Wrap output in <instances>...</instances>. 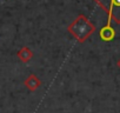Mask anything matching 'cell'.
Wrapping results in <instances>:
<instances>
[{"label":"cell","instance_id":"cell-2","mask_svg":"<svg viewBox=\"0 0 120 113\" xmlns=\"http://www.w3.org/2000/svg\"><path fill=\"white\" fill-rule=\"evenodd\" d=\"M108 14L109 19L116 25H120V0H94Z\"/></svg>","mask_w":120,"mask_h":113},{"label":"cell","instance_id":"cell-4","mask_svg":"<svg viewBox=\"0 0 120 113\" xmlns=\"http://www.w3.org/2000/svg\"><path fill=\"white\" fill-rule=\"evenodd\" d=\"M24 85H25V87H26L28 91L34 92V91H37V90L41 86V80H40L35 74H30V75L25 79Z\"/></svg>","mask_w":120,"mask_h":113},{"label":"cell","instance_id":"cell-3","mask_svg":"<svg viewBox=\"0 0 120 113\" xmlns=\"http://www.w3.org/2000/svg\"><path fill=\"white\" fill-rule=\"evenodd\" d=\"M99 37L102 41H112L115 37V30L111 26V24H107L100 28Z\"/></svg>","mask_w":120,"mask_h":113},{"label":"cell","instance_id":"cell-6","mask_svg":"<svg viewBox=\"0 0 120 113\" xmlns=\"http://www.w3.org/2000/svg\"><path fill=\"white\" fill-rule=\"evenodd\" d=\"M116 65H118V67H119V68H120V59H119V60H118V63H116Z\"/></svg>","mask_w":120,"mask_h":113},{"label":"cell","instance_id":"cell-5","mask_svg":"<svg viewBox=\"0 0 120 113\" xmlns=\"http://www.w3.org/2000/svg\"><path fill=\"white\" fill-rule=\"evenodd\" d=\"M17 56L19 58L20 61H22V63H25V64H26V63H30L31 59L33 58V51H32L31 48H28L27 46H25V47H22V48H20V49L18 51Z\"/></svg>","mask_w":120,"mask_h":113},{"label":"cell","instance_id":"cell-1","mask_svg":"<svg viewBox=\"0 0 120 113\" xmlns=\"http://www.w3.org/2000/svg\"><path fill=\"white\" fill-rule=\"evenodd\" d=\"M68 32L73 35V38L78 42H85L94 32L95 26L88 20V18L84 14H79L67 27Z\"/></svg>","mask_w":120,"mask_h":113}]
</instances>
